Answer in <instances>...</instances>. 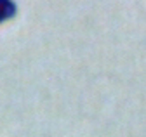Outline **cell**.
<instances>
[{"instance_id":"6da1fadb","label":"cell","mask_w":146,"mask_h":137,"mask_svg":"<svg viewBox=\"0 0 146 137\" xmlns=\"http://www.w3.org/2000/svg\"><path fill=\"white\" fill-rule=\"evenodd\" d=\"M5 2H7V0H0V5H4Z\"/></svg>"}]
</instances>
